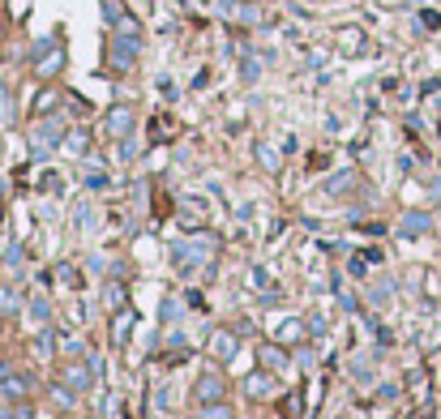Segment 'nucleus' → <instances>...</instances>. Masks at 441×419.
I'll use <instances>...</instances> for the list:
<instances>
[{
  "mask_svg": "<svg viewBox=\"0 0 441 419\" xmlns=\"http://www.w3.org/2000/svg\"><path fill=\"white\" fill-rule=\"evenodd\" d=\"M424 231H433V214H424V210H407V214L399 218V235L415 240V235H424Z\"/></svg>",
  "mask_w": 441,
  "mask_h": 419,
  "instance_id": "1",
  "label": "nucleus"
},
{
  "mask_svg": "<svg viewBox=\"0 0 441 419\" xmlns=\"http://www.w3.org/2000/svg\"><path fill=\"white\" fill-rule=\"evenodd\" d=\"M107 133L112 137H129L133 133V107H112L107 112Z\"/></svg>",
  "mask_w": 441,
  "mask_h": 419,
  "instance_id": "2",
  "label": "nucleus"
},
{
  "mask_svg": "<svg viewBox=\"0 0 441 419\" xmlns=\"http://www.w3.org/2000/svg\"><path fill=\"white\" fill-rule=\"evenodd\" d=\"M60 64H64V52L52 43V47H47V56H43V60H35V73H39V78H56Z\"/></svg>",
  "mask_w": 441,
  "mask_h": 419,
  "instance_id": "3",
  "label": "nucleus"
},
{
  "mask_svg": "<svg viewBox=\"0 0 441 419\" xmlns=\"http://www.w3.org/2000/svg\"><path fill=\"white\" fill-rule=\"evenodd\" d=\"M210 398H223V377H218V373L198 381V402H210Z\"/></svg>",
  "mask_w": 441,
  "mask_h": 419,
  "instance_id": "4",
  "label": "nucleus"
},
{
  "mask_svg": "<svg viewBox=\"0 0 441 419\" xmlns=\"http://www.w3.org/2000/svg\"><path fill=\"white\" fill-rule=\"evenodd\" d=\"M261 364L270 368V373H279V368H287V355H283V351H275V347H261Z\"/></svg>",
  "mask_w": 441,
  "mask_h": 419,
  "instance_id": "5",
  "label": "nucleus"
},
{
  "mask_svg": "<svg viewBox=\"0 0 441 419\" xmlns=\"http://www.w3.org/2000/svg\"><path fill=\"white\" fill-rule=\"evenodd\" d=\"M35 137H43L47 145H56L60 141V125H56V120H43V125L35 129Z\"/></svg>",
  "mask_w": 441,
  "mask_h": 419,
  "instance_id": "6",
  "label": "nucleus"
},
{
  "mask_svg": "<svg viewBox=\"0 0 441 419\" xmlns=\"http://www.w3.org/2000/svg\"><path fill=\"white\" fill-rule=\"evenodd\" d=\"M202 419H232V407H223V402H202Z\"/></svg>",
  "mask_w": 441,
  "mask_h": 419,
  "instance_id": "7",
  "label": "nucleus"
},
{
  "mask_svg": "<svg viewBox=\"0 0 441 419\" xmlns=\"http://www.w3.org/2000/svg\"><path fill=\"white\" fill-rule=\"evenodd\" d=\"M64 385L86 389V385H90V373H86V368H69V373H64Z\"/></svg>",
  "mask_w": 441,
  "mask_h": 419,
  "instance_id": "8",
  "label": "nucleus"
},
{
  "mask_svg": "<svg viewBox=\"0 0 441 419\" xmlns=\"http://www.w3.org/2000/svg\"><path fill=\"white\" fill-rule=\"evenodd\" d=\"M103 300H107L112 308H120V304H125V287H120V283H107V287H103Z\"/></svg>",
  "mask_w": 441,
  "mask_h": 419,
  "instance_id": "9",
  "label": "nucleus"
},
{
  "mask_svg": "<svg viewBox=\"0 0 441 419\" xmlns=\"http://www.w3.org/2000/svg\"><path fill=\"white\" fill-rule=\"evenodd\" d=\"M343 188H352V171H338V176L326 180V193H343Z\"/></svg>",
  "mask_w": 441,
  "mask_h": 419,
  "instance_id": "10",
  "label": "nucleus"
},
{
  "mask_svg": "<svg viewBox=\"0 0 441 419\" xmlns=\"http://www.w3.org/2000/svg\"><path fill=\"white\" fill-rule=\"evenodd\" d=\"M5 393H9V398H21V393H26V381H21V377H5Z\"/></svg>",
  "mask_w": 441,
  "mask_h": 419,
  "instance_id": "11",
  "label": "nucleus"
},
{
  "mask_svg": "<svg viewBox=\"0 0 441 419\" xmlns=\"http://www.w3.org/2000/svg\"><path fill=\"white\" fill-rule=\"evenodd\" d=\"M240 78H244V82H257V78H261V64H257V60H244V64H240Z\"/></svg>",
  "mask_w": 441,
  "mask_h": 419,
  "instance_id": "12",
  "label": "nucleus"
},
{
  "mask_svg": "<svg viewBox=\"0 0 441 419\" xmlns=\"http://www.w3.org/2000/svg\"><path fill=\"white\" fill-rule=\"evenodd\" d=\"M0 312H17V295L9 287H0Z\"/></svg>",
  "mask_w": 441,
  "mask_h": 419,
  "instance_id": "13",
  "label": "nucleus"
},
{
  "mask_svg": "<svg viewBox=\"0 0 441 419\" xmlns=\"http://www.w3.org/2000/svg\"><path fill=\"white\" fill-rule=\"evenodd\" d=\"M257 159H261V167H270V171L279 167V154L270 150V145H257Z\"/></svg>",
  "mask_w": 441,
  "mask_h": 419,
  "instance_id": "14",
  "label": "nucleus"
},
{
  "mask_svg": "<svg viewBox=\"0 0 441 419\" xmlns=\"http://www.w3.org/2000/svg\"><path fill=\"white\" fill-rule=\"evenodd\" d=\"M47 312H52L47 300H31V317H35V321H47Z\"/></svg>",
  "mask_w": 441,
  "mask_h": 419,
  "instance_id": "15",
  "label": "nucleus"
},
{
  "mask_svg": "<svg viewBox=\"0 0 441 419\" xmlns=\"http://www.w3.org/2000/svg\"><path fill=\"white\" fill-rule=\"evenodd\" d=\"M266 389H270V377H253L249 381V393H266Z\"/></svg>",
  "mask_w": 441,
  "mask_h": 419,
  "instance_id": "16",
  "label": "nucleus"
},
{
  "mask_svg": "<svg viewBox=\"0 0 441 419\" xmlns=\"http://www.w3.org/2000/svg\"><path fill=\"white\" fill-rule=\"evenodd\" d=\"M236 351V338H218V355H232Z\"/></svg>",
  "mask_w": 441,
  "mask_h": 419,
  "instance_id": "17",
  "label": "nucleus"
},
{
  "mask_svg": "<svg viewBox=\"0 0 441 419\" xmlns=\"http://www.w3.org/2000/svg\"><path fill=\"white\" fill-rule=\"evenodd\" d=\"M120 154H125V159H133V154H137V141H133V137H125V145H120Z\"/></svg>",
  "mask_w": 441,
  "mask_h": 419,
  "instance_id": "18",
  "label": "nucleus"
},
{
  "mask_svg": "<svg viewBox=\"0 0 441 419\" xmlns=\"http://www.w3.org/2000/svg\"><path fill=\"white\" fill-rule=\"evenodd\" d=\"M171 317H180V304H171V300H167V304H163V321H171Z\"/></svg>",
  "mask_w": 441,
  "mask_h": 419,
  "instance_id": "19",
  "label": "nucleus"
},
{
  "mask_svg": "<svg viewBox=\"0 0 441 419\" xmlns=\"http://www.w3.org/2000/svg\"><path fill=\"white\" fill-rule=\"evenodd\" d=\"M296 359H300L304 368H313V364H317V355H313V351H296Z\"/></svg>",
  "mask_w": 441,
  "mask_h": 419,
  "instance_id": "20",
  "label": "nucleus"
}]
</instances>
